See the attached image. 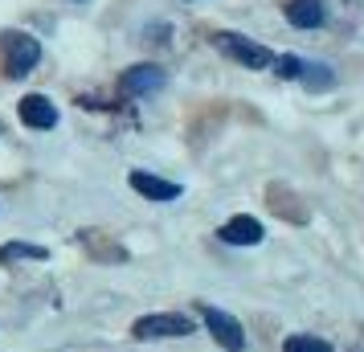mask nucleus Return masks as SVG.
I'll return each instance as SVG.
<instances>
[{"instance_id": "39448f33", "label": "nucleus", "mask_w": 364, "mask_h": 352, "mask_svg": "<svg viewBox=\"0 0 364 352\" xmlns=\"http://www.w3.org/2000/svg\"><path fill=\"white\" fill-rule=\"evenodd\" d=\"M17 111H21V123L33 127V132H53L58 127V107L46 95H25Z\"/></svg>"}, {"instance_id": "f257e3e1", "label": "nucleus", "mask_w": 364, "mask_h": 352, "mask_svg": "<svg viewBox=\"0 0 364 352\" xmlns=\"http://www.w3.org/2000/svg\"><path fill=\"white\" fill-rule=\"evenodd\" d=\"M0 50H4L9 78H25V74L41 62V41H37V37H29V33H17V29L0 33Z\"/></svg>"}, {"instance_id": "ddd939ff", "label": "nucleus", "mask_w": 364, "mask_h": 352, "mask_svg": "<svg viewBox=\"0 0 364 352\" xmlns=\"http://www.w3.org/2000/svg\"><path fill=\"white\" fill-rule=\"evenodd\" d=\"M274 74H279V78H299V74H303V58H295V53L274 58Z\"/></svg>"}, {"instance_id": "f8f14e48", "label": "nucleus", "mask_w": 364, "mask_h": 352, "mask_svg": "<svg viewBox=\"0 0 364 352\" xmlns=\"http://www.w3.org/2000/svg\"><path fill=\"white\" fill-rule=\"evenodd\" d=\"M282 352H336V348H331L328 340H319V336H287Z\"/></svg>"}, {"instance_id": "7ed1b4c3", "label": "nucleus", "mask_w": 364, "mask_h": 352, "mask_svg": "<svg viewBox=\"0 0 364 352\" xmlns=\"http://www.w3.org/2000/svg\"><path fill=\"white\" fill-rule=\"evenodd\" d=\"M217 50L230 53L233 62H242L246 70H270L274 66V53L266 50V46H258V41H250V37L242 33H217Z\"/></svg>"}, {"instance_id": "9d476101", "label": "nucleus", "mask_w": 364, "mask_h": 352, "mask_svg": "<svg viewBox=\"0 0 364 352\" xmlns=\"http://www.w3.org/2000/svg\"><path fill=\"white\" fill-rule=\"evenodd\" d=\"M303 86L307 90H331V82H336V74H331V66H323V62H303Z\"/></svg>"}, {"instance_id": "0eeeda50", "label": "nucleus", "mask_w": 364, "mask_h": 352, "mask_svg": "<svg viewBox=\"0 0 364 352\" xmlns=\"http://www.w3.org/2000/svg\"><path fill=\"white\" fill-rule=\"evenodd\" d=\"M127 181H132V188L135 193H139V197H148V201H176V197H181L184 188L176 185V181H164V176H151V172H139V168H135L132 176H127Z\"/></svg>"}, {"instance_id": "1a4fd4ad", "label": "nucleus", "mask_w": 364, "mask_h": 352, "mask_svg": "<svg viewBox=\"0 0 364 352\" xmlns=\"http://www.w3.org/2000/svg\"><path fill=\"white\" fill-rule=\"evenodd\" d=\"M160 86H164V70L160 66H132L123 74V90L127 95H151Z\"/></svg>"}, {"instance_id": "f03ea898", "label": "nucleus", "mask_w": 364, "mask_h": 352, "mask_svg": "<svg viewBox=\"0 0 364 352\" xmlns=\"http://www.w3.org/2000/svg\"><path fill=\"white\" fill-rule=\"evenodd\" d=\"M135 340H176V336H193V319L181 311H156V316H139L132 324Z\"/></svg>"}, {"instance_id": "20e7f679", "label": "nucleus", "mask_w": 364, "mask_h": 352, "mask_svg": "<svg viewBox=\"0 0 364 352\" xmlns=\"http://www.w3.org/2000/svg\"><path fill=\"white\" fill-rule=\"evenodd\" d=\"M200 319H205V328H209V336H213L217 344L225 352H242L246 348V332H242V324L230 316V311H221V307H200Z\"/></svg>"}, {"instance_id": "6e6552de", "label": "nucleus", "mask_w": 364, "mask_h": 352, "mask_svg": "<svg viewBox=\"0 0 364 352\" xmlns=\"http://www.w3.org/2000/svg\"><path fill=\"white\" fill-rule=\"evenodd\" d=\"M287 21L295 25V29H319L323 21H328V13H323V4L319 0H287Z\"/></svg>"}, {"instance_id": "9b49d317", "label": "nucleus", "mask_w": 364, "mask_h": 352, "mask_svg": "<svg viewBox=\"0 0 364 352\" xmlns=\"http://www.w3.org/2000/svg\"><path fill=\"white\" fill-rule=\"evenodd\" d=\"M17 258H37V262H46L50 250H46V246H33V242H9V246H0V262H17Z\"/></svg>"}, {"instance_id": "423d86ee", "label": "nucleus", "mask_w": 364, "mask_h": 352, "mask_svg": "<svg viewBox=\"0 0 364 352\" xmlns=\"http://www.w3.org/2000/svg\"><path fill=\"white\" fill-rule=\"evenodd\" d=\"M217 238L221 242H230V246H258L266 238V230H262V221L258 218H250V213H242V218H230L221 230H217Z\"/></svg>"}]
</instances>
